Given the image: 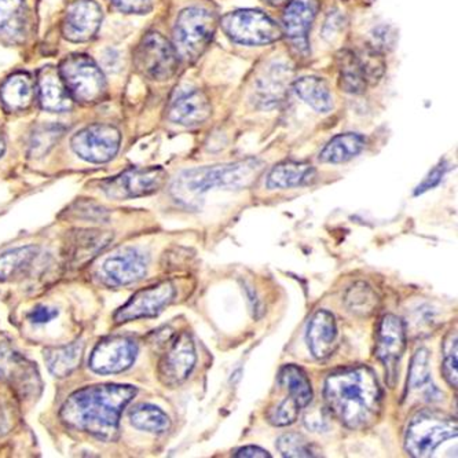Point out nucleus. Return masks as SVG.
<instances>
[{
    "label": "nucleus",
    "mask_w": 458,
    "mask_h": 458,
    "mask_svg": "<svg viewBox=\"0 0 458 458\" xmlns=\"http://www.w3.org/2000/svg\"><path fill=\"white\" fill-rule=\"evenodd\" d=\"M72 216L81 217L84 221L104 222L107 219L106 209L96 203H76L75 206L69 209Z\"/></svg>",
    "instance_id": "a19ab883"
},
{
    "label": "nucleus",
    "mask_w": 458,
    "mask_h": 458,
    "mask_svg": "<svg viewBox=\"0 0 458 458\" xmlns=\"http://www.w3.org/2000/svg\"><path fill=\"white\" fill-rule=\"evenodd\" d=\"M197 362L196 345L189 332L173 337L167 352L158 363V378L164 386L175 387L188 380Z\"/></svg>",
    "instance_id": "4468645a"
},
{
    "label": "nucleus",
    "mask_w": 458,
    "mask_h": 458,
    "mask_svg": "<svg viewBox=\"0 0 458 458\" xmlns=\"http://www.w3.org/2000/svg\"><path fill=\"white\" fill-rule=\"evenodd\" d=\"M217 18L203 7H189L176 18L174 28L176 53L182 60L194 63L203 55L214 38Z\"/></svg>",
    "instance_id": "39448f33"
},
{
    "label": "nucleus",
    "mask_w": 458,
    "mask_h": 458,
    "mask_svg": "<svg viewBox=\"0 0 458 458\" xmlns=\"http://www.w3.org/2000/svg\"><path fill=\"white\" fill-rule=\"evenodd\" d=\"M278 384L288 393V396L295 399L299 408L304 409L313 401V387L309 376L299 366L289 363L283 366L278 373Z\"/></svg>",
    "instance_id": "7c9ffc66"
},
{
    "label": "nucleus",
    "mask_w": 458,
    "mask_h": 458,
    "mask_svg": "<svg viewBox=\"0 0 458 458\" xmlns=\"http://www.w3.org/2000/svg\"><path fill=\"white\" fill-rule=\"evenodd\" d=\"M357 55L360 65H362L363 72H365L368 83H377L381 76L384 75V71H386V63H384L381 51H378L373 46H369V47H366L365 50L360 51Z\"/></svg>",
    "instance_id": "4c0bfd02"
},
{
    "label": "nucleus",
    "mask_w": 458,
    "mask_h": 458,
    "mask_svg": "<svg viewBox=\"0 0 458 458\" xmlns=\"http://www.w3.org/2000/svg\"><path fill=\"white\" fill-rule=\"evenodd\" d=\"M35 96L33 81L27 73H14L0 87V98L7 111L21 112L32 104Z\"/></svg>",
    "instance_id": "bb28decb"
},
{
    "label": "nucleus",
    "mask_w": 458,
    "mask_h": 458,
    "mask_svg": "<svg viewBox=\"0 0 458 458\" xmlns=\"http://www.w3.org/2000/svg\"><path fill=\"white\" fill-rule=\"evenodd\" d=\"M211 116L208 97L199 89L182 91L171 102L168 117L175 124L194 127L203 124Z\"/></svg>",
    "instance_id": "aec40b11"
},
{
    "label": "nucleus",
    "mask_w": 458,
    "mask_h": 458,
    "mask_svg": "<svg viewBox=\"0 0 458 458\" xmlns=\"http://www.w3.org/2000/svg\"><path fill=\"white\" fill-rule=\"evenodd\" d=\"M138 344L128 336H109L102 339L89 355V369L98 375H117L134 365Z\"/></svg>",
    "instance_id": "f8f14e48"
},
{
    "label": "nucleus",
    "mask_w": 458,
    "mask_h": 458,
    "mask_svg": "<svg viewBox=\"0 0 458 458\" xmlns=\"http://www.w3.org/2000/svg\"><path fill=\"white\" fill-rule=\"evenodd\" d=\"M64 132H65V127L61 124L50 123V124L38 125L30 134V143H28L30 157L38 158L47 155L63 138Z\"/></svg>",
    "instance_id": "f704fd0d"
},
{
    "label": "nucleus",
    "mask_w": 458,
    "mask_h": 458,
    "mask_svg": "<svg viewBox=\"0 0 458 458\" xmlns=\"http://www.w3.org/2000/svg\"><path fill=\"white\" fill-rule=\"evenodd\" d=\"M120 12L127 14H146L152 10V0H111Z\"/></svg>",
    "instance_id": "79ce46f5"
},
{
    "label": "nucleus",
    "mask_w": 458,
    "mask_h": 458,
    "mask_svg": "<svg viewBox=\"0 0 458 458\" xmlns=\"http://www.w3.org/2000/svg\"><path fill=\"white\" fill-rule=\"evenodd\" d=\"M307 344L316 360H324L331 357L337 339L336 319L327 310H318L307 327Z\"/></svg>",
    "instance_id": "412c9836"
},
{
    "label": "nucleus",
    "mask_w": 458,
    "mask_h": 458,
    "mask_svg": "<svg viewBox=\"0 0 458 458\" xmlns=\"http://www.w3.org/2000/svg\"><path fill=\"white\" fill-rule=\"evenodd\" d=\"M148 263V256L140 250L122 248L102 263L98 277L104 285L111 288L131 285L145 277Z\"/></svg>",
    "instance_id": "2eb2a0df"
},
{
    "label": "nucleus",
    "mask_w": 458,
    "mask_h": 458,
    "mask_svg": "<svg viewBox=\"0 0 458 458\" xmlns=\"http://www.w3.org/2000/svg\"><path fill=\"white\" fill-rule=\"evenodd\" d=\"M39 256V248L35 245L14 248L0 255V281L22 278L30 273Z\"/></svg>",
    "instance_id": "c756f323"
},
{
    "label": "nucleus",
    "mask_w": 458,
    "mask_h": 458,
    "mask_svg": "<svg viewBox=\"0 0 458 458\" xmlns=\"http://www.w3.org/2000/svg\"><path fill=\"white\" fill-rule=\"evenodd\" d=\"M175 296V288L171 283H161L137 292L131 299L120 307L114 314L117 324L135 321V319L153 318L161 313L164 307L170 304Z\"/></svg>",
    "instance_id": "dca6fc26"
},
{
    "label": "nucleus",
    "mask_w": 458,
    "mask_h": 458,
    "mask_svg": "<svg viewBox=\"0 0 458 458\" xmlns=\"http://www.w3.org/2000/svg\"><path fill=\"white\" fill-rule=\"evenodd\" d=\"M60 75L72 98L81 104H97L106 93L104 73L94 60L73 54L61 63Z\"/></svg>",
    "instance_id": "423d86ee"
},
{
    "label": "nucleus",
    "mask_w": 458,
    "mask_h": 458,
    "mask_svg": "<svg viewBox=\"0 0 458 458\" xmlns=\"http://www.w3.org/2000/svg\"><path fill=\"white\" fill-rule=\"evenodd\" d=\"M324 399L327 411L348 429H366L380 417L383 391L377 376L368 366L336 370L325 381Z\"/></svg>",
    "instance_id": "f03ea898"
},
{
    "label": "nucleus",
    "mask_w": 458,
    "mask_h": 458,
    "mask_svg": "<svg viewBox=\"0 0 458 458\" xmlns=\"http://www.w3.org/2000/svg\"><path fill=\"white\" fill-rule=\"evenodd\" d=\"M102 21L101 7L94 0H78L66 9L63 22L65 39L83 43L93 39Z\"/></svg>",
    "instance_id": "a211bd4d"
},
{
    "label": "nucleus",
    "mask_w": 458,
    "mask_h": 458,
    "mask_svg": "<svg viewBox=\"0 0 458 458\" xmlns=\"http://www.w3.org/2000/svg\"><path fill=\"white\" fill-rule=\"evenodd\" d=\"M265 2L266 4H270V6L278 7L288 4L289 0H265Z\"/></svg>",
    "instance_id": "49530a36"
},
{
    "label": "nucleus",
    "mask_w": 458,
    "mask_h": 458,
    "mask_svg": "<svg viewBox=\"0 0 458 458\" xmlns=\"http://www.w3.org/2000/svg\"><path fill=\"white\" fill-rule=\"evenodd\" d=\"M301 411V409L299 408L295 399H292L291 396H286L277 406H274V408L268 411L267 419L273 426L288 427L296 423L299 411Z\"/></svg>",
    "instance_id": "58836bf2"
},
{
    "label": "nucleus",
    "mask_w": 458,
    "mask_h": 458,
    "mask_svg": "<svg viewBox=\"0 0 458 458\" xmlns=\"http://www.w3.org/2000/svg\"><path fill=\"white\" fill-rule=\"evenodd\" d=\"M405 324L393 314L384 316L376 332V357L386 368L390 387L395 386L399 362L405 354Z\"/></svg>",
    "instance_id": "ddd939ff"
},
{
    "label": "nucleus",
    "mask_w": 458,
    "mask_h": 458,
    "mask_svg": "<svg viewBox=\"0 0 458 458\" xmlns=\"http://www.w3.org/2000/svg\"><path fill=\"white\" fill-rule=\"evenodd\" d=\"M165 179L167 173L161 167L131 168L102 182L101 191L109 199H138L160 191Z\"/></svg>",
    "instance_id": "9d476101"
},
{
    "label": "nucleus",
    "mask_w": 458,
    "mask_h": 458,
    "mask_svg": "<svg viewBox=\"0 0 458 458\" xmlns=\"http://www.w3.org/2000/svg\"><path fill=\"white\" fill-rule=\"evenodd\" d=\"M277 449L286 458L318 457L307 437L296 432L281 435L277 439Z\"/></svg>",
    "instance_id": "e433bc0d"
},
{
    "label": "nucleus",
    "mask_w": 458,
    "mask_h": 458,
    "mask_svg": "<svg viewBox=\"0 0 458 458\" xmlns=\"http://www.w3.org/2000/svg\"><path fill=\"white\" fill-rule=\"evenodd\" d=\"M366 140L360 134L345 132L332 138L322 152L319 161L327 164H342L350 161L365 149Z\"/></svg>",
    "instance_id": "2f4dec72"
},
{
    "label": "nucleus",
    "mask_w": 458,
    "mask_h": 458,
    "mask_svg": "<svg viewBox=\"0 0 458 458\" xmlns=\"http://www.w3.org/2000/svg\"><path fill=\"white\" fill-rule=\"evenodd\" d=\"M318 12L317 0H289L283 15L285 35L301 53L309 51V32Z\"/></svg>",
    "instance_id": "6ab92c4d"
},
{
    "label": "nucleus",
    "mask_w": 458,
    "mask_h": 458,
    "mask_svg": "<svg viewBox=\"0 0 458 458\" xmlns=\"http://www.w3.org/2000/svg\"><path fill=\"white\" fill-rule=\"evenodd\" d=\"M291 79L288 66L274 64L255 87V101L263 107L276 106L285 96V89Z\"/></svg>",
    "instance_id": "b1692460"
},
{
    "label": "nucleus",
    "mask_w": 458,
    "mask_h": 458,
    "mask_svg": "<svg viewBox=\"0 0 458 458\" xmlns=\"http://www.w3.org/2000/svg\"><path fill=\"white\" fill-rule=\"evenodd\" d=\"M345 306L357 316H370L377 307L376 292L363 283L354 284L345 293Z\"/></svg>",
    "instance_id": "c9c22d12"
},
{
    "label": "nucleus",
    "mask_w": 458,
    "mask_h": 458,
    "mask_svg": "<svg viewBox=\"0 0 458 458\" xmlns=\"http://www.w3.org/2000/svg\"><path fill=\"white\" fill-rule=\"evenodd\" d=\"M235 458H270L271 454L267 452V450L262 449V447L258 446H245L242 447V449H238L237 452L234 453Z\"/></svg>",
    "instance_id": "a18cd8bd"
},
{
    "label": "nucleus",
    "mask_w": 458,
    "mask_h": 458,
    "mask_svg": "<svg viewBox=\"0 0 458 458\" xmlns=\"http://www.w3.org/2000/svg\"><path fill=\"white\" fill-rule=\"evenodd\" d=\"M130 421L135 428L155 435L165 434L171 428L168 414L150 403H140L132 408L130 411Z\"/></svg>",
    "instance_id": "72a5a7b5"
},
{
    "label": "nucleus",
    "mask_w": 458,
    "mask_h": 458,
    "mask_svg": "<svg viewBox=\"0 0 458 458\" xmlns=\"http://www.w3.org/2000/svg\"><path fill=\"white\" fill-rule=\"evenodd\" d=\"M457 434L454 417L434 409H423L414 414L406 429V453L414 458L431 457L439 445Z\"/></svg>",
    "instance_id": "20e7f679"
},
{
    "label": "nucleus",
    "mask_w": 458,
    "mask_h": 458,
    "mask_svg": "<svg viewBox=\"0 0 458 458\" xmlns=\"http://www.w3.org/2000/svg\"><path fill=\"white\" fill-rule=\"evenodd\" d=\"M114 234L98 229H79L66 235L64 258L73 268L83 267L111 244Z\"/></svg>",
    "instance_id": "f3484780"
},
{
    "label": "nucleus",
    "mask_w": 458,
    "mask_h": 458,
    "mask_svg": "<svg viewBox=\"0 0 458 458\" xmlns=\"http://www.w3.org/2000/svg\"><path fill=\"white\" fill-rule=\"evenodd\" d=\"M444 365H442V373H444L445 380L457 388L458 386V357H457V335H450L449 339L445 342L444 345Z\"/></svg>",
    "instance_id": "ea45409f"
},
{
    "label": "nucleus",
    "mask_w": 458,
    "mask_h": 458,
    "mask_svg": "<svg viewBox=\"0 0 458 458\" xmlns=\"http://www.w3.org/2000/svg\"><path fill=\"white\" fill-rule=\"evenodd\" d=\"M138 390L127 384H98L72 394L60 411V419L69 428L86 432L99 441L114 442L119 437L120 417Z\"/></svg>",
    "instance_id": "f257e3e1"
},
{
    "label": "nucleus",
    "mask_w": 458,
    "mask_h": 458,
    "mask_svg": "<svg viewBox=\"0 0 458 458\" xmlns=\"http://www.w3.org/2000/svg\"><path fill=\"white\" fill-rule=\"evenodd\" d=\"M83 343L75 342L71 344L48 347L45 350V360L51 375L55 377H66L75 372L83 357Z\"/></svg>",
    "instance_id": "c85d7f7f"
},
{
    "label": "nucleus",
    "mask_w": 458,
    "mask_h": 458,
    "mask_svg": "<svg viewBox=\"0 0 458 458\" xmlns=\"http://www.w3.org/2000/svg\"><path fill=\"white\" fill-rule=\"evenodd\" d=\"M28 30L25 0H0V39L9 45L24 42Z\"/></svg>",
    "instance_id": "5701e85b"
},
{
    "label": "nucleus",
    "mask_w": 458,
    "mask_h": 458,
    "mask_svg": "<svg viewBox=\"0 0 458 458\" xmlns=\"http://www.w3.org/2000/svg\"><path fill=\"white\" fill-rule=\"evenodd\" d=\"M446 164L441 163L437 164V167L428 174L426 179H424L419 186H417L416 191L414 194L419 196V194L426 193V191H431V189L437 188L439 183H441L442 178H444L445 173H446Z\"/></svg>",
    "instance_id": "37998d69"
},
{
    "label": "nucleus",
    "mask_w": 458,
    "mask_h": 458,
    "mask_svg": "<svg viewBox=\"0 0 458 458\" xmlns=\"http://www.w3.org/2000/svg\"><path fill=\"white\" fill-rule=\"evenodd\" d=\"M339 66V84L345 93L358 96L365 91L368 86L365 72L358 60L357 53L352 50L340 51L337 55Z\"/></svg>",
    "instance_id": "473e14b6"
},
{
    "label": "nucleus",
    "mask_w": 458,
    "mask_h": 458,
    "mask_svg": "<svg viewBox=\"0 0 458 458\" xmlns=\"http://www.w3.org/2000/svg\"><path fill=\"white\" fill-rule=\"evenodd\" d=\"M4 150H6V145H4V140L0 138V157L4 156Z\"/></svg>",
    "instance_id": "de8ad7c7"
},
{
    "label": "nucleus",
    "mask_w": 458,
    "mask_h": 458,
    "mask_svg": "<svg viewBox=\"0 0 458 458\" xmlns=\"http://www.w3.org/2000/svg\"><path fill=\"white\" fill-rule=\"evenodd\" d=\"M316 178L311 164L285 161L278 164L267 176L268 189H292L307 185Z\"/></svg>",
    "instance_id": "a878e982"
},
{
    "label": "nucleus",
    "mask_w": 458,
    "mask_h": 458,
    "mask_svg": "<svg viewBox=\"0 0 458 458\" xmlns=\"http://www.w3.org/2000/svg\"><path fill=\"white\" fill-rule=\"evenodd\" d=\"M222 28L233 42L244 46H263L277 42L283 30L259 10H237L222 18Z\"/></svg>",
    "instance_id": "0eeeda50"
},
{
    "label": "nucleus",
    "mask_w": 458,
    "mask_h": 458,
    "mask_svg": "<svg viewBox=\"0 0 458 458\" xmlns=\"http://www.w3.org/2000/svg\"><path fill=\"white\" fill-rule=\"evenodd\" d=\"M263 170V163L256 158H245L235 163L199 167L182 171L171 183V196L186 208H196L204 194L211 189L242 191L255 183Z\"/></svg>",
    "instance_id": "7ed1b4c3"
},
{
    "label": "nucleus",
    "mask_w": 458,
    "mask_h": 458,
    "mask_svg": "<svg viewBox=\"0 0 458 458\" xmlns=\"http://www.w3.org/2000/svg\"><path fill=\"white\" fill-rule=\"evenodd\" d=\"M292 89L301 101L306 102L318 114H329L334 109V97L322 79L304 76L293 81Z\"/></svg>",
    "instance_id": "cd10ccee"
},
{
    "label": "nucleus",
    "mask_w": 458,
    "mask_h": 458,
    "mask_svg": "<svg viewBox=\"0 0 458 458\" xmlns=\"http://www.w3.org/2000/svg\"><path fill=\"white\" fill-rule=\"evenodd\" d=\"M137 68L152 81H170L179 68V55L170 40L161 33L149 32L138 46Z\"/></svg>",
    "instance_id": "1a4fd4ad"
},
{
    "label": "nucleus",
    "mask_w": 458,
    "mask_h": 458,
    "mask_svg": "<svg viewBox=\"0 0 458 458\" xmlns=\"http://www.w3.org/2000/svg\"><path fill=\"white\" fill-rule=\"evenodd\" d=\"M409 394H421L424 401H441V391L432 384L429 370V354L426 348H420L414 354L411 363L408 378Z\"/></svg>",
    "instance_id": "393cba45"
},
{
    "label": "nucleus",
    "mask_w": 458,
    "mask_h": 458,
    "mask_svg": "<svg viewBox=\"0 0 458 458\" xmlns=\"http://www.w3.org/2000/svg\"><path fill=\"white\" fill-rule=\"evenodd\" d=\"M58 311L55 309H50V307L46 306H38L30 311V321L32 324L36 325H43L48 324V322L53 321L54 318H57Z\"/></svg>",
    "instance_id": "c03bdc74"
},
{
    "label": "nucleus",
    "mask_w": 458,
    "mask_h": 458,
    "mask_svg": "<svg viewBox=\"0 0 458 458\" xmlns=\"http://www.w3.org/2000/svg\"><path fill=\"white\" fill-rule=\"evenodd\" d=\"M38 93L43 109L50 112H66L72 107V97L61 78L60 71L45 66L38 75Z\"/></svg>",
    "instance_id": "4be33fe9"
},
{
    "label": "nucleus",
    "mask_w": 458,
    "mask_h": 458,
    "mask_svg": "<svg viewBox=\"0 0 458 458\" xmlns=\"http://www.w3.org/2000/svg\"><path fill=\"white\" fill-rule=\"evenodd\" d=\"M0 380L24 401L39 398L42 394V378L36 363L7 343H0Z\"/></svg>",
    "instance_id": "6e6552de"
},
{
    "label": "nucleus",
    "mask_w": 458,
    "mask_h": 458,
    "mask_svg": "<svg viewBox=\"0 0 458 458\" xmlns=\"http://www.w3.org/2000/svg\"><path fill=\"white\" fill-rule=\"evenodd\" d=\"M119 130L111 124H93L76 132L72 138V149L87 163L111 161L119 152Z\"/></svg>",
    "instance_id": "9b49d317"
}]
</instances>
